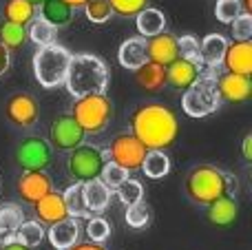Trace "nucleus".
<instances>
[{
	"mask_svg": "<svg viewBox=\"0 0 252 250\" xmlns=\"http://www.w3.org/2000/svg\"><path fill=\"white\" fill-rule=\"evenodd\" d=\"M53 157V149L44 137L29 135L16 146V162L22 171H47Z\"/></svg>",
	"mask_w": 252,
	"mask_h": 250,
	"instance_id": "obj_9",
	"label": "nucleus"
},
{
	"mask_svg": "<svg viewBox=\"0 0 252 250\" xmlns=\"http://www.w3.org/2000/svg\"><path fill=\"white\" fill-rule=\"evenodd\" d=\"M100 180L104 182L111 190H115L120 184H122V182L128 180V171L122 168V166H118L115 162H106L104 168H102V173H100Z\"/></svg>",
	"mask_w": 252,
	"mask_h": 250,
	"instance_id": "obj_39",
	"label": "nucleus"
},
{
	"mask_svg": "<svg viewBox=\"0 0 252 250\" xmlns=\"http://www.w3.org/2000/svg\"><path fill=\"white\" fill-rule=\"evenodd\" d=\"M109 162L106 151L100 149L95 144H80L73 151H69L66 157V173L73 177V182H91L97 180L104 168V164Z\"/></svg>",
	"mask_w": 252,
	"mask_h": 250,
	"instance_id": "obj_7",
	"label": "nucleus"
},
{
	"mask_svg": "<svg viewBox=\"0 0 252 250\" xmlns=\"http://www.w3.org/2000/svg\"><path fill=\"white\" fill-rule=\"evenodd\" d=\"M29 2H31V4H35V7H40V4H42L44 0H29Z\"/></svg>",
	"mask_w": 252,
	"mask_h": 250,
	"instance_id": "obj_48",
	"label": "nucleus"
},
{
	"mask_svg": "<svg viewBox=\"0 0 252 250\" xmlns=\"http://www.w3.org/2000/svg\"><path fill=\"white\" fill-rule=\"evenodd\" d=\"M239 182L232 173L215 166V164H197L184 177V193L195 206H208L219 197H235Z\"/></svg>",
	"mask_w": 252,
	"mask_h": 250,
	"instance_id": "obj_2",
	"label": "nucleus"
},
{
	"mask_svg": "<svg viewBox=\"0 0 252 250\" xmlns=\"http://www.w3.org/2000/svg\"><path fill=\"white\" fill-rule=\"evenodd\" d=\"M71 56L73 53L69 49H64L62 44H56V42L40 47L33 56L35 82L42 89H58L60 84H64Z\"/></svg>",
	"mask_w": 252,
	"mask_h": 250,
	"instance_id": "obj_5",
	"label": "nucleus"
},
{
	"mask_svg": "<svg viewBox=\"0 0 252 250\" xmlns=\"http://www.w3.org/2000/svg\"><path fill=\"white\" fill-rule=\"evenodd\" d=\"M104 151H106L109 162H115L118 166L133 173V171H139V166H142V162H144V155H146L148 149L128 131V133L115 135L113 140H111L109 149H104Z\"/></svg>",
	"mask_w": 252,
	"mask_h": 250,
	"instance_id": "obj_8",
	"label": "nucleus"
},
{
	"mask_svg": "<svg viewBox=\"0 0 252 250\" xmlns=\"http://www.w3.org/2000/svg\"><path fill=\"white\" fill-rule=\"evenodd\" d=\"M151 217H153V211H151V206H148V204H144V199H142V202H137V204L126 206L124 219H126V224H128L130 228H135V230L146 228V226L151 224Z\"/></svg>",
	"mask_w": 252,
	"mask_h": 250,
	"instance_id": "obj_33",
	"label": "nucleus"
},
{
	"mask_svg": "<svg viewBox=\"0 0 252 250\" xmlns=\"http://www.w3.org/2000/svg\"><path fill=\"white\" fill-rule=\"evenodd\" d=\"M113 16L120 18H135L142 9L148 7V0H109Z\"/></svg>",
	"mask_w": 252,
	"mask_h": 250,
	"instance_id": "obj_38",
	"label": "nucleus"
},
{
	"mask_svg": "<svg viewBox=\"0 0 252 250\" xmlns=\"http://www.w3.org/2000/svg\"><path fill=\"white\" fill-rule=\"evenodd\" d=\"M239 4H241V13L252 16V0H239Z\"/></svg>",
	"mask_w": 252,
	"mask_h": 250,
	"instance_id": "obj_46",
	"label": "nucleus"
},
{
	"mask_svg": "<svg viewBox=\"0 0 252 250\" xmlns=\"http://www.w3.org/2000/svg\"><path fill=\"white\" fill-rule=\"evenodd\" d=\"M4 118L16 128H31L40 120V106L31 93L18 91L4 100Z\"/></svg>",
	"mask_w": 252,
	"mask_h": 250,
	"instance_id": "obj_10",
	"label": "nucleus"
},
{
	"mask_svg": "<svg viewBox=\"0 0 252 250\" xmlns=\"http://www.w3.org/2000/svg\"><path fill=\"white\" fill-rule=\"evenodd\" d=\"M64 2H69L73 9H78V7H84V2H87V0H64Z\"/></svg>",
	"mask_w": 252,
	"mask_h": 250,
	"instance_id": "obj_47",
	"label": "nucleus"
},
{
	"mask_svg": "<svg viewBox=\"0 0 252 250\" xmlns=\"http://www.w3.org/2000/svg\"><path fill=\"white\" fill-rule=\"evenodd\" d=\"M139 171L151 180H164L170 173V157L166 155V151L159 149H148L144 155V162L139 166Z\"/></svg>",
	"mask_w": 252,
	"mask_h": 250,
	"instance_id": "obj_27",
	"label": "nucleus"
},
{
	"mask_svg": "<svg viewBox=\"0 0 252 250\" xmlns=\"http://www.w3.org/2000/svg\"><path fill=\"white\" fill-rule=\"evenodd\" d=\"M62 202L66 206V215L75 217V219H84V217H91L93 213L89 211L87 206V199H84V188H82V182H73L69 188L62 193Z\"/></svg>",
	"mask_w": 252,
	"mask_h": 250,
	"instance_id": "obj_26",
	"label": "nucleus"
},
{
	"mask_svg": "<svg viewBox=\"0 0 252 250\" xmlns=\"http://www.w3.org/2000/svg\"><path fill=\"white\" fill-rule=\"evenodd\" d=\"M22 221H25V211H22L20 204H13V202L0 204V230H7V233L16 235L18 226Z\"/></svg>",
	"mask_w": 252,
	"mask_h": 250,
	"instance_id": "obj_32",
	"label": "nucleus"
},
{
	"mask_svg": "<svg viewBox=\"0 0 252 250\" xmlns=\"http://www.w3.org/2000/svg\"><path fill=\"white\" fill-rule=\"evenodd\" d=\"M35 11H38V7L31 4L29 0H7V4L2 9V16H4L2 20L27 27L35 18Z\"/></svg>",
	"mask_w": 252,
	"mask_h": 250,
	"instance_id": "obj_28",
	"label": "nucleus"
},
{
	"mask_svg": "<svg viewBox=\"0 0 252 250\" xmlns=\"http://www.w3.org/2000/svg\"><path fill=\"white\" fill-rule=\"evenodd\" d=\"M177 51L179 58L188 62H195V64H201V56H199V40L195 35L186 33V35H179L177 38Z\"/></svg>",
	"mask_w": 252,
	"mask_h": 250,
	"instance_id": "obj_37",
	"label": "nucleus"
},
{
	"mask_svg": "<svg viewBox=\"0 0 252 250\" xmlns=\"http://www.w3.org/2000/svg\"><path fill=\"white\" fill-rule=\"evenodd\" d=\"M80 230L82 228H80V221L75 219V217H64V219L49 226L47 235H49V242H51L53 248L66 250L73 246V244L80 242Z\"/></svg>",
	"mask_w": 252,
	"mask_h": 250,
	"instance_id": "obj_18",
	"label": "nucleus"
},
{
	"mask_svg": "<svg viewBox=\"0 0 252 250\" xmlns=\"http://www.w3.org/2000/svg\"><path fill=\"white\" fill-rule=\"evenodd\" d=\"M31 206H33L35 219L42 226L44 224L51 226V224H56V221L64 219V217H69L66 215L64 202H62V193H58V190H51L49 195H44L42 199H38V202L31 204Z\"/></svg>",
	"mask_w": 252,
	"mask_h": 250,
	"instance_id": "obj_16",
	"label": "nucleus"
},
{
	"mask_svg": "<svg viewBox=\"0 0 252 250\" xmlns=\"http://www.w3.org/2000/svg\"><path fill=\"white\" fill-rule=\"evenodd\" d=\"M56 27L49 25L44 18L35 16L33 20L27 25V38L31 40V42H35L38 47H44V44H51L53 40H56Z\"/></svg>",
	"mask_w": 252,
	"mask_h": 250,
	"instance_id": "obj_30",
	"label": "nucleus"
},
{
	"mask_svg": "<svg viewBox=\"0 0 252 250\" xmlns=\"http://www.w3.org/2000/svg\"><path fill=\"white\" fill-rule=\"evenodd\" d=\"M244 159L246 162H252V133L244 137Z\"/></svg>",
	"mask_w": 252,
	"mask_h": 250,
	"instance_id": "obj_44",
	"label": "nucleus"
},
{
	"mask_svg": "<svg viewBox=\"0 0 252 250\" xmlns=\"http://www.w3.org/2000/svg\"><path fill=\"white\" fill-rule=\"evenodd\" d=\"M118 60L124 69L135 71L148 60L146 58V38L142 35H135V38H128L120 44V51H118Z\"/></svg>",
	"mask_w": 252,
	"mask_h": 250,
	"instance_id": "obj_21",
	"label": "nucleus"
},
{
	"mask_svg": "<svg viewBox=\"0 0 252 250\" xmlns=\"http://www.w3.org/2000/svg\"><path fill=\"white\" fill-rule=\"evenodd\" d=\"M135 27H137L142 38H151V35H157V33H161V31H166V16L159 9L146 7L135 16Z\"/></svg>",
	"mask_w": 252,
	"mask_h": 250,
	"instance_id": "obj_25",
	"label": "nucleus"
},
{
	"mask_svg": "<svg viewBox=\"0 0 252 250\" xmlns=\"http://www.w3.org/2000/svg\"><path fill=\"white\" fill-rule=\"evenodd\" d=\"M230 31L235 42H241V40H252V16L248 13H241L235 20L230 22Z\"/></svg>",
	"mask_w": 252,
	"mask_h": 250,
	"instance_id": "obj_41",
	"label": "nucleus"
},
{
	"mask_svg": "<svg viewBox=\"0 0 252 250\" xmlns=\"http://www.w3.org/2000/svg\"><path fill=\"white\" fill-rule=\"evenodd\" d=\"M228 49V40L221 33H208L204 40L199 42V56H201V64L210 66V69H219L223 60V53Z\"/></svg>",
	"mask_w": 252,
	"mask_h": 250,
	"instance_id": "obj_22",
	"label": "nucleus"
},
{
	"mask_svg": "<svg viewBox=\"0 0 252 250\" xmlns=\"http://www.w3.org/2000/svg\"><path fill=\"white\" fill-rule=\"evenodd\" d=\"M38 9H40V18H44L56 29L66 27L73 20V13H75V9L69 2H64V0H44Z\"/></svg>",
	"mask_w": 252,
	"mask_h": 250,
	"instance_id": "obj_24",
	"label": "nucleus"
},
{
	"mask_svg": "<svg viewBox=\"0 0 252 250\" xmlns=\"http://www.w3.org/2000/svg\"><path fill=\"white\" fill-rule=\"evenodd\" d=\"M217 69L204 66L199 78L184 91L182 95V109L190 118H206L213 115L221 106V97L217 91Z\"/></svg>",
	"mask_w": 252,
	"mask_h": 250,
	"instance_id": "obj_4",
	"label": "nucleus"
},
{
	"mask_svg": "<svg viewBox=\"0 0 252 250\" xmlns=\"http://www.w3.org/2000/svg\"><path fill=\"white\" fill-rule=\"evenodd\" d=\"M82 188H84L87 206L93 215H100V213H104L106 208H109L111 193H113V190H111L100 177H97V180H91V182H82Z\"/></svg>",
	"mask_w": 252,
	"mask_h": 250,
	"instance_id": "obj_23",
	"label": "nucleus"
},
{
	"mask_svg": "<svg viewBox=\"0 0 252 250\" xmlns=\"http://www.w3.org/2000/svg\"><path fill=\"white\" fill-rule=\"evenodd\" d=\"M217 91L221 102H230V104H239L246 102L252 93L250 75H237V73H217Z\"/></svg>",
	"mask_w": 252,
	"mask_h": 250,
	"instance_id": "obj_13",
	"label": "nucleus"
},
{
	"mask_svg": "<svg viewBox=\"0 0 252 250\" xmlns=\"http://www.w3.org/2000/svg\"><path fill=\"white\" fill-rule=\"evenodd\" d=\"M84 13L93 25H102L113 16V9H111L109 0H87L84 2Z\"/></svg>",
	"mask_w": 252,
	"mask_h": 250,
	"instance_id": "obj_35",
	"label": "nucleus"
},
{
	"mask_svg": "<svg viewBox=\"0 0 252 250\" xmlns=\"http://www.w3.org/2000/svg\"><path fill=\"white\" fill-rule=\"evenodd\" d=\"M115 195H118V199L124 204V206H130V204H137L144 199V186L139 184L137 180H126L122 184L115 188Z\"/></svg>",
	"mask_w": 252,
	"mask_h": 250,
	"instance_id": "obj_34",
	"label": "nucleus"
},
{
	"mask_svg": "<svg viewBox=\"0 0 252 250\" xmlns=\"http://www.w3.org/2000/svg\"><path fill=\"white\" fill-rule=\"evenodd\" d=\"M66 250H106V248L104 244H97V242H78Z\"/></svg>",
	"mask_w": 252,
	"mask_h": 250,
	"instance_id": "obj_43",
	"label": "nucleus"
},
{
	"mask_svg": "<svg viewBox=\"0 0 252 250\" xmlns=\"http://www.w3.org/2000/svg\"><path fill=\"white\" fill-rule=\"evenodd\" d=\"M9 66H11V51L0 42V78L9 71Z\"/></svg>",
	"mask_w": 252,
	"mask_h": 250,
	"instance_id": "obj_42",
	"label": "nucleus"
},
{
	"mask_svg": "<svg viewBox=\"0 0 252 250\" xmlns=\"http://www.w3.org/2000/svg\"><path fill=\"white\" fill-rule=\"evenodd\" d=\"M133 75H135L137 87L148 93H157L166 87V66L157 64V62L146 60L139 69L133 71Z\"/></svg>",
	"mask_w": 252,
	"mask_h": 250,
	"instance_id": "obj_19",
	"label": "nucleus"
},
{
	"mask_svg": "<svg viewBox=\"0 0 252 250\" xmlns=\"http://www.w3.org/2000/svg\"><path fill=\"white\" fill-rule=\"evenodd\" d=\"M206 217H208V221L215 226H230V224H235L237 217H239V204H237V199L232 197V195L219 197V199H215L213 204L206 206Z\"/></svg>",
	"mask_w": 252,
	"mask_h": 250,
	"instance_id": "obj_20",
	"label": "nucleus"
},
{
	"mask_svg": "<svg viewBox=\"0 0 252 250\" xmlns=\"http://www.w3.org/2000/svg\"><path fill=\"white\" fill-rule=\"evenodd\" d=\"M0 42H2L9 51L20 49L22 44L27 42V27L9 22V20H0Z\"/></svg>",
	"mask_w": 252,
	"mask_h": 250,
	"instance_id": "obj_31",
	"label": "nucleus"
},
{
	"mask_svg": "<svg viewBox=\"0 0 252 250\" xmlns=\"http://www.w3.org/2000/svg\"><path fill=\"white\" fill-rule=\"evenodd\" d=\"M130 133L142 142L146 149L166 151L175 144L179 133L177 115L168 104L161 102H142L128 115Z\"/></svg>",
	"mask_w": 252,
	"mask_h": 250,
	"instance_id": "obj_1",
	"label": "nucleus"
},
{
	"mask_svg": "<svg viewBox=\"0 0 252 250\" xmlns=\"http://www.w3.org/2000/svg\"><path fill=\"white\" fill-rule=\"evenodd\" d=\"M84 137L87 135L80 128V124L71 118V113L58 115L51 122V126H49V144H51V149L64 151V153H69L75 146H80L84 142Z\"/></svg>",
	"mask_w": 252,
	"mask_h": 250,
	"instance_id": "obj_11",
	"label": "nucleus"
},
{
	"mask_svg": "<svg viewBox=\"0 0 252 250\" xmlns=\"http://www.w3.org/2000/svg\"><path fill=\"white\" fill-rule=\"evenodd\" d=\"M53 190V180L47 171H22L16 182V193L22 202L35 204Z\"/></svg>",
	"mask_w": 252,
	"mask_h": 250,
	"instance_id": "obj_12",
	"label": "nucleus"
},
{
	"mask_svg": "<svg viewBox=\"0 0 252 250\" xmlns=\"http://www.w3.org/2000/svg\"><path fill=\"white\" fill-rule=\"evenodd\" d=\"M146 58L161 66H168L170 62L179 58L177 35L170 31H161V33L146 38Z\"/></svg>",
	"mask_w": 252,
	"mask_h": 250,
	"instance_id": "obj_14",
	"label": "nucleus"
},
{
	"mask_svg": "<svg viewBox=\"0 0 252 250\" xmlns=\"http://www.w3.org/2000/svg\"><path fill=\"white\" fill-rule=\"evenodd\" d=\"M109 66L104 60L93 53H75L71 56L69 71H66V89L73 97L104 93L109 89Z\"/></svg>",
	"mask_w": 252,
	"mask_h": 250,
	"instance_id": "obj_3",
	"label": "nucleus"
},
{
	"mask_svg": "<svg viewBox=\"0 0 252 250\" xmlns=\"http://www.w3.org/2000/svg\"><path fill=\"white\" fill-rule=\"evenodd\" d=\"M204 64H195V62H188L184 58H177L173 60L168 66H166V84L179 89V91H186L197 78H199Z\"/></svg>",
	"mask_w": 252,
	"mask_h": 250,
	"instance_id": "obj_17",
	"label": "nucleus"
},
{
	"mask_svg": "<svg viewBox=\"0 0 252 250\" xmlns=\"http://www.w3.org/2000/svg\"><path fill=\"white\" fill-rule=\"evenodd\" d=\"M0 250H31V248L22 246V244H18V242H11V244H4V246H0Z\"/></svg>",
	"mask_w": 252,
	"mask_h": 250,
	"instance_id": "obj_45",
	"label": "nucleus"
},
{
	"mask_svg": "<svg viewBox=\"0 0 252 250\" xmlns=\"http://www.w3.org/2000/svg\"><path fill=\"white\" fill-rule=\"evenodd\" d=\"M221 66L226 73L252 75V40H241V42L228 44Z\"/></svg>",
	"mask_w": 252,
	"mask_h": 250,
	"instance_id": "obj_15",
	"label": "nucleus"
},
{
	"mask_svg": "<svg viewBox=\"0 0 252 250\" xmlns=\"http://www.w3.org/2000/svg\"><path fill=\"white\" fill-rule=\"evenodd\" d=\"M44 235H47L44 226L40 224L38 219H29V221H22V224L18 226L16 242L22 244V246H27V248H35V246H40V244H42Z\"/></svg>",
	"mask_w": 252,
	"mask_h": 250,
	"instance_id": "obj_29",
	"label": "nucleus"
},
{
	"mask_svg": "<svg viewBox=\"0 0 252 250\" xmlns=\"http://www.w3.org/2000/svg\"><path fill=\"white\" fill-rule=\"evenodd\" d=\"M71 118L80 124L84 135H97L113 120V102L109 100L106 93L75 97L71 104Z\"/></svg>",
	"mask_w": 252,
	"mask_h": 250,
	"instance_id": "obj_6",
	"label": "nucleus"
},
{
	"mask_svg": "<svg viewBox=\"0 0 252 250\" xmlns=\"http://www.w3.org/2000/svg\"><path fill=\"white\" fill-rule=\"evenodd\" d=\"M87 237L89 242H97L104 244L111 237V224L100 215H91L87 221Z\"/></svg>",
	"mask_w": 252,
	"mask_h": 250,
	"instance_id": "obj_36",
	"label": "nucleus"
},
{
	"mask_svg": "<svg viewBox=\"0 0 252 250\" xmlns=\"http://www.w3.org/2000/svg\"><path fill=\"white\" fill-rule=\"evenodd\" d=\"M215 16H217L219 22L230 25L237 16H241L239 0H217V4H215Z\"/></svg>",
	"mask_w": 252,
	"mask_h": 250,
	"instance_id": "obj_40",
	"label": "nucleus"
}]
</instances>
